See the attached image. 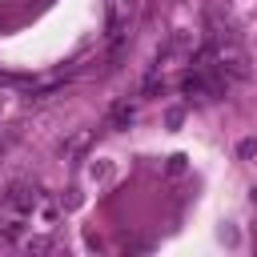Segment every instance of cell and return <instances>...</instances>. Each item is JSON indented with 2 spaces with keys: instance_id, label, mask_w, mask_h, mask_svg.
Masks as SVG:
<instances>
[{
  "instance_id": "cell-1",
  "label": "cell",
  "mask_w": 257,
  "mask_h": 257,
  "mask_svg": "<svg viewBox=\"0 0 257 257\" xmlns=\"http://www.w3.org/2000/svg\"><path fill=\"white\" fill-rule=\"evenodd\" d=\"M8 205H12V209H20V213H24V209H32V205H36V193H28V189H24V185H16V189H12V193H8Z\"/></svg>"
},
{
  "instance_id": "cell-2",
  "label": "cell",
  "mask_w": 257,
  "mask_h": 257,
  "mask_svg": "<svg viewBox=\"0 0 257 257\" xmlns=\"http://www.w3.org/2000/svg\"><path fill=\"white\" fill-rule=\"evenodd\" d=\"M133 120V108L128 104H112V124H128Z\"/></svg>"
},
{
  "instance_id": "cell-3",
  "label": "cell",
  "mask_w": 257,
  "mask_h": 257,
  "mask_svg": "<svg viewBox=\"0 0 257 257\" xmlns=\"http://www.w3.org/2000/svg\"><path fill=\"white\" fill-rule=\"evenodd\" d=\"M253 153H257V141H253V137H245V141L237 145V157H253Z\"/></svg>"
},
{
  "instance_id": "cell-4",
  "label": "cell",
  "mask_w": 257,
  "mask_h": 257,
  "mask_svg": "<svg viewBox=\"0 0 257 257\" xmlns=\"http://www.w3.org/2000/svg\"><path fill=\"white\" fill-rule=\"evenodd\" d=\"M169 173H185V157H181V153L169 161Z\"/></svg>"
},
{
  "instance_id": "cell-5",
  "label": "cell",
  "mask_w": 257,
  "mask_h": 257,
  "mask_svg": "<svg viewBox=\"0 0 257 257\" xmlns=\"http://www.w3.org/2000/svg\"><path fill=\"white\" fill-rule=\"evenodd\" d=\"M48 245H52V241H48V237H36V241H28V249H36V253H44V249H48Z\"/></svg>"
},
{
  "instance_id": "cell-6",
  "label": "cell",
  "mask_w": 257,
  "mask_h": 257,
  "mask_svg": "<svg viewBox=\"0 0 257 257\" xmlns=\"http://www.w3.org/2000/svg\"><path fill=\"white\" fill-rule=\"evenodd\" d=\"M253 201H257V189H253Z\"/></svg>"
}]
</instances>
